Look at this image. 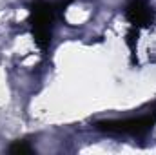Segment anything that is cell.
I'll return each instance as SVG.
<instances>
[{
	"label": "cell",
	"mask_w": 156,
	"mask_h": 155,
	"mask_svg": "<svg viewBox=\"0 0 156 155\" xmlns=\"http://www.w3.org/2000/svg\"><path fill=\"white\" fill-rule=\"evenodd\" d=\"M13 152H29V148H26V146H16V148H13Z\"/></svg>",
	"instance_id": "obj_1"
}]
</instances>
